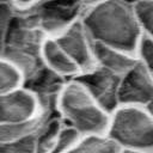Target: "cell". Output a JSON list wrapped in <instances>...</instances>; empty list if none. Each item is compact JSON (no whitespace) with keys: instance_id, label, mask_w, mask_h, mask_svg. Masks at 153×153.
<instances>
[{"instance_id":"6da1fadb","label":"cell","mask_w":153,"mask_h":153,"mask_svg":"<svg viewBox=\"0 0 153 153\" xmlns=\"http://www.w3.org/2000/svg\"><path fill=\"white\" fill-rule=\"evenodd\" d=\"M80 23L92 42L136 55L142 29L131 0H103L88 5Z\"/></svg>"},{"instance_id":"7a4b0ae2","label":"cell","mask_w":153,"mask_h":153,"mask_svg":"<svg viewBox=\"0 0 153 153\" xmlns=\"http://www.w3.org/2000/svg\"><path fill=\"white\" fill-rule=\"evenodd\" d=\"M47 37L18 7L17 14L0 43V56L19 71L23 82L31 79L44 67L42 47Z\"/></svg>"},{"instance_id":"3957f363","label":"cell","mask_w":153,"mask_h":153,"mask_svg":"<svg viewBox=\"0 0 153 153\" xmlns=\"http://www.w3.org/2000/svg\"><path fill=\"white\" fill-rule=\"evenodd\" d=\"M56 111L61 121L74 128L80 135L106 133L110 114L75 79L67 80L61 88Z\"/></svg>"},{"instance_id":"277c9868","label":"cell","mask_w":153,"mask_h":153,"mask_svg":"<svg viewBox=\"0 0 153 153\" xmlns=\"http://www.w3.org/2000/svg\"><path fill=\"white\" fill-rule=\"evenodd\" d=\"M109 135L123 151L153 153V116L146 106L121 105L109 118Z\"/></svg>"},{"instance_id":"5b68a950","label":"cell","mask_w":153,"mask_h":153,"mask_svg":"<svg viewBox=\"0 0 153 153\" xmlns=\"http://www.w3.org/2000/svg\"><path fill=\"white\" fill-rule=\"evenodd\" d=\"M86 0H36L22 11L48 36H56L80 19Z\"/></svg>"},{"instance_id":"8992f818","label":"cell","mask_w":153,"mask_h":153,"mask_svg":"<svg viewBox=\"0 0 153 153\" xmlns=\"http://www.w3.org/2000/svg\"><path fill=\"white\" fill-rule=\"evenodd\" d=\"M121 78L122 75L94 66L92 69L80 73L73 79L79 81L108 114H111L120 106L118 88Z\"/></svg>"},{"instance_id":"52a82bcc","label":"cell","mask_w":153,"mask_h":153,"mask_svg":"<svg viewBox=\"0 0 153 153\" xmlns=\"http://www.w3.org/2000/svg\"><path fill=\"white\" fill-rule=\"evenodd\" d=\"M51 37L76 65L79 74L87 72L96 66L93 57V42L81 25L80 19Z\"/></svg>"},{"instance_id":"ba28073f","label":"cell","mask_w":153,"mask_h":153,"mask_svg":"<svg viewBox=\"0 0 153 153\" xmlns=\"http://www.w3.org/2000/svg\"><path fill=\"white\" fill-rule=\"evenodd\" d=\"M152 100L153 76L151 71L139 59L137 62L121 78L118 105L146 106Z\"/></svg>"},{"instance_id":"9c48e42d","label":"cell","mask_w":153,"mask_h":153,"mask_svg":"<svg viewBox=\"0 0 153 153\" xmlns=\"http://www.w3.org/2000/svg\"><path fill=\"white\" fill-rule=\"evenodd\" d=\"M41 112L35 94L23 86L0 94V124L30 120Z\"/></svg>"},{"instance_id":"30bf717a","label":"cell","mask_w":153,"mask_h":153,"mask_svg":"<svg viewBox=\"0 0 153 153\" xmlns=\"http://www.w3.org/2000/svg\"><path fill=\"white\" fill-rule=\"evenodd\" d=\"M93 57L96 66L118 75H124L139 60L136 55L96 42H93Z\"/></svg>"},{"instance_id":"8fae6325","label":"cell","mask_w":153,"mask_h":153,"mask_svg":"<svg viewBox=\"0 0 153 153\" xmlns=\"http://www.w3.org/2000/svg\"><path fill=\"white\" fill-rule=\"evenodd\" d=\"M42 59L45 67L69 80L79 74L76 65L68 57L65 50L53 37H47L42 47Z\"/></svg>"},{"instance_id":"7c38bea8","label":"cell","mask_w":153,"mask_h":153,"mask_svg":"<svg viewBox=\"0 0 153 153\" xmlns=\"http://www.w3.org/2000/svg\"><path fill=\"white\" fill-rule=\"evenodd\" d=\"M54 114H57V111L41 109V112L30 120L8 124H0V147L17 142L33 134L37 130V128L44 122V120Z\"/></svg>"},{"instance_id":"4fadbf2b","label":"cell","mask_w":153,"mask_h":153,"mask_svg":"<svg viewBox=\"0 0 153 153\" xmlns=\"http://www.w3.org/2000/svg\"><path fill=\"white\" fill-rule=\"evenodd\" d=\"M67 153H123V149L106 134L81 135Z\"/></svg>"},{"instance_id":"5bb4252c","label":"cell","mask_w":153,"mask_h":153,"mask_svg":"<svg viewBox=\"0 0 153 153\" xmlns=\"http://www.w3.org/2000/svg\"><path fill=\"white\" fill-rule=\"evenodd\" d=\"M23 78L19 71L0 56V94L22 86Z\"/></svg>"},{"instance_id":"9a60e30c","label":"cell","mask_w":153,"mask_h":153,"mask_svg":"<svg viewBox=\"0 0 153 153\" xmlns=\"http://www.w3.org/2000/svg\"><path fill=\"white\" fill-rule=\"evenodd\" d=\"M133 2L142 33L153 38V0H134Z\"/></svg>"},{"instance_id":"2e32d148","label":"cell","mask_w":153,"mask_h":153,"mask_svg":"<svg viewBox=\"0 0 153 153\" xmlns=\"http://www.w3.org/2000/svg\"><path fill=\"white\" fill-rule=\"evenodd\" d=\"M81 137V135L72 127L67 126V124H62L57 137L55 140V143L50 151V153H67L69 152L75 143L79 141V139Z\"/></svg>"},{"instance_id":"e0dca14e","label":"cell","mask_w":153,"mask_h":153,"mask_svg":"<svg viewBox=\"0 0 153 153\" xmlns=\"http://www.w3.org/2000/svg\"><path fill=\"white\" fill-rule=\"evenodd\" d=\"M18 6L13 0H0V43L16 17Z\"/></svg>"},{"instance_id":"ac0fdd59","label":"cell","mask_w":153,"mask_h":153,"mask_svg":"<svg viewBox=\"0 0 153 153\" xmlns=\"http://www.w3.org/2000/svg\"><path fill=\"white\" fill-rule=\"evenodd\" d=\"M136 56L149 71L153 69V38L142 33L137 45Z\"/></svg>"},{"instance_id":"d6986e66","label":"cell","mask_w":153,"mask_h":153,"mask_svg":"<svg viewBox=\"0 0 153 153\" xmlns=\"http://www.w3.org/2000/svg\"><path fill=\"white\" fill-rule=\"evenodd\" d=\"M13 1L18 7H26V6L31 5L32 2H35L36 0H13Z\"/></svg>"},{"instance_id":"ffe728a7","label":"cell","mask_w":153,"mask_h":153,"mask_svg":"<svg viewBox=\"0 0 153 153\" xmlns=\"http://www.w3.org/2000/svg\"><path fill=\"white\" fill-rule=\"evenodd\" d=\"M146 109H147V110L149 111V114H151V115L153 116V100H152L151 103H148V104L146 105Z\"/></svg>"},{"instance_id":"44dd1931","label":"cell","mask_w":153,"mask_h":153,"mask_svg":"<svg viewBox=\"0 0 153 153\" xmlns=\"http://www.w3.org/2000/svg\"><path fill=\"white\" fill-rule=\"evenodd\" d=\"M99 1H103V0H86L87 6L88 5H92V4H96V2H99Z\"/></svg>"},{"instance_id":"7402d4cb","label":"cell","mask_w":153,"mask_h":153,"mask_svg":"<svg viewBox=\"0 0 153 153\" xmlns=\"http://www.w3.org/2000/svg\"><path fill=\"white\" fill-rule=\"evenodd\" d=\"M151 73H152V76H153V69H152V71H151Z\"/></svg>"},{"instance_id":"603a6c76","label":"cell","mask_w":153,"mask_h":153,"mask_svg":"<svg viewBox=\"0 0 153 153\" xmlns=\"http://www.w3.org/2000/svg\"><path fill=\"white\" fill-rule=\"evenodd\" d=\"M131 1H134V0H131Z\"/></svg>"}]
</instances>
